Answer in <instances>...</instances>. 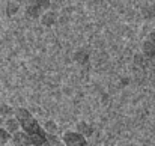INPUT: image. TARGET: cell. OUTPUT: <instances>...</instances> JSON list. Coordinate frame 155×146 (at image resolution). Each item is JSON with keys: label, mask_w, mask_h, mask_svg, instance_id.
I'll list each match as a JSON object with an SVG mask.
<instances>
[{"label": "cell", "mask_w": 155, "mask_h": 146, "mask_svg": "<svg viewBox=\"0 0 155 146\" xmlns=\"http://www.w3.org/2000/svg\"><path fill=\"white\" fill-rule=\"evenodd\" d=\"M142 56L146 60H155V32H151L142 42Z\"/></svg>", "instance_id": "cell-3"}, {"label": "cell", "mask_w": 155, "mask_h": 146, "mask_svg": "<svg viewBox=\"0 0 155 146\" xmlns=\"http://www.w3.org/2000/svg\"><path fill=\"white\" fill-rule=\"evenodd\" d=\"M42 128L45 130V133L48 136H57V133H59V127H57V124L54 121H45Z\"/></svg>", "instance_id": "cell-11"}, {"label": "cell", "mask_w": 155, "mask_h": 146, "mask_svg": "<svg viewBox=\"0 0 155 146\" xmlns=\"http://www.w3.org/2000/svg\"><path fill=\"white\" fill-rule=\"evenodd\" d=\"M14 116L21 125V131H24L33 146H48V134L38 122V119L32 114L30 110L26 107H17Z\"/></svg>", "instance_id": "cell-1"}, {"label": "cell", "mask_w": 155, "mask_h": 146, "mask_svg": "<svg viewBox=\"0 0 155 146\" xmlns=\"http://www.w3.org/2000/svg\"><path fill=\"white\" fill-rule=\"evenodd\" d=\"M142 14H143V17H146V18H154L155 8H152V6H145V8L142 9Z\"/></svg>", "instance_id": "cell-14"}, {"label": "cell", "mask_w": 155, "mask_h": 146, "mask_svg": "<svg viewBox=\"0 0 155 146\" xmlns=\"http://www.w3.org/2000/svg\"><path fill=\"white\" fill-rule=\"evenodd\" d=\"M11 145L12 146H33L32 142H30V139H29V136L24 131L15 133L12 136V139H11Z\"/></svg>", "instance_id": "cell-8"}, {"label": "cell", "mask_w": 155, "mask_h": 146, "mask_svg": "<svg viewBox=\"0 0 155 146\" xmlns=\"http://www.w3.org/2000/svg\"><path fill=\"white\" fill-rule=\"evenodd\" d=\"M50 3L47 2H33V3H29L26 6V15L32 20H36V18H41V15L44 14V6H48Z\"/></svg>", "instance_id": "cell-4"}, {"label": "cell", "mask_w": 155, "mask_h": 146, "mask_svg": "<svg viewBox=\"0 0 155 146\" xmlns=\"http://www.w3.org/2000/svg\"><path fill=\"white\" fill-rule=\"evenodd\" d=\"M18 11H20V3L18 2H8L6 3V8H5V14H6V17H14L15 14H18Z\"/></svg>", "instance_id": "cell-10"}, {"label": "cell", "mask_w": 155, "mask_h": 146, "mask_svg": "<svg viewBox=\"0 0 155 146\" xmlns=\"http://www.w3.org/2000/svg\"><path fill=\"white\" fill-rule=\"evenodd\" d=\"M74 130H75L78 134H81L83 137H86V139L92 137L94 133H95L94 125H92L91 122H86V121H78V122L75 124V128H74Z\"/></svg>", "instance_id": "cell-5"}, {"label": "cell", "mask_w": 155, "mask_h": 146, "mask_svg": "<svg viewBox=\"0 0 155 146\" xmlns=\"http://www.w3.org/2000/svg\"><path fill=\"white\" fill-rule=\"evenodd\" d=\"M0 146H9V145H0Z\"/></svg>", "instance_id": "cell-15"}, {"label": "cell", "mask_w": 155, "mask_h": 146, "mask_svg": "<svg viewBox=\"0 0 155 146\" xmlns=\"http://www.w3.org/2000/svg\"><path fill=\"white\" fill-rule=\"evenodd\" d=\"M39 21L44 27H53L57 23V12L54 9H45L44 14L41 15Z\"/></svg>", "instance_id": "cell-6"}, {"label": "cell", "mask_w": 155, "mask_h": 146, "mask_svg": "<svg viewBox=\"0 0 155 146\" xmlns=\"http://www.w3.org/2000/svg\"><path fill=\"white\" fill-rule=\"evenodd\" d=\"M14 111H15V108H12L9 104H2V105H0V116H2L3 119L14 116Z\"/></svg>", "instance_id": "cell-12"}, {"label": "cell", "mask_w": 155, "mask_h": 146, "mask_svg": "<svg viewBox=\"0 0 155 146\" xmlns=\"http://www.w3.org/2000/svg\"><path fill=\"white\" fill-rule=\"evenodd\" d=\"M11 139H12V136H11L3 127H0V145H8V143H11Z\"/></svg>", "instance_id": "cell-13"}, {"label": "cell", "mask_w": 155, "mask_h": 146, "mask_svg": "<svg viewBox=\"0 0 155 146\" xmlns=\"http://www.w3.org/2000/svg\"><path fill=\"white\" fill-rule=\"evenodd\" d=\"M60 140L65 146H89L87 139L78 134L75 130H66L62 133Z\"/></svg>", "instance_id": "cell-2"}, {"label": "cell", "mask_w": 155, "mask_h": 146, "mask_svg": "<svg viewBox=\"0 0 155 146\" xmlns=\"http://www.w3.org/2000/svg\"><path fill=\"white\" fill-rule=\"evenodd\" d=\"M72 59H74L77 63H80V65H86L87 60H89V53H87L86 50H77V51L74 53Z\"/></svg>", "instance_id": "cell-9"}, {"label": "cell", "mask_w": 155, "mask_h": 146, "mask_svg": "<svg viewBox=\"0 0 155 146\" xmlns=\"http://www.w3.org/2000/svg\"><path fill=\"white\" fill-rule=\"evenodd\" d=\"M3 128H5L11 136H14L15 133L21 131V125H20V122L17 121V118H15V116L6 118V119L3 121Z\"/></svg>", "instance_id": "cell-7"}]
</instances>
